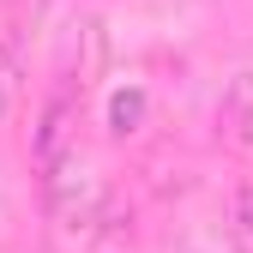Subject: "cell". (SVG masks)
<instances>
[{
  "mask_svg": "<svg viewBox=\"0 0 253 253\" xmlns=\"http://www.w3.org/2000/svg\"><path fill=\"white\" fill-rule=\"evenodd\" d=\"M42 205L60 229H79V223H97L103 217V181L90 175V163L73 151H60L54 163H42Z\"/></svg>",
  "mask_w": 253,
  "mask_h": 253,
  "instance_id": "1",
  "label": "cell"
},
{
  "mask_svg": "<svg viewBox=\"0 0 253 253\" xmlns=\"http://www.w3.org/2000/svg\"><path fill=\"white\" fill-rule=\"evenodd\" d=\"M97 67H103V24L97 18H79L67 30V42H60V79L84 90L90 79H97Z\"/></svg>",
  "mask_w": 253,
  "mask_h": 253,
  "instance_id": "2",
  "label": "cell"
},
{
  "mask_svg": "<svg viewBox=\"0 0 253 253\" xmlns=\"http://www.w3.org/2000/svg\"><path fill=\"white\" fill-rule=\"evenodd\" d=\"M73 121H79V109H73V97H67V90H60V97H48L42 126H37V139H30L37 163H54L60 151H73Z\"/></svg>",
  "mask_w": 253,
  "mask_h": 253,
  "instance_id": "3",
  "label": "cell"
},
{
  "mask_svg": "<svg viewBox=\"0 0 253 253\" xmlns=\"http://www.w3.org/2000/svg\"><path fill=\"white\" fill-rule=\"evenodd\" d=\"M223 133H229V145L253 151V73H235L223 90Z\"/></svg>",
  "mask_w": 253,
  "mask_h": 253,
  "instance_id": "4",
  "label": "cell"
},
{
  "mask_svg": "<svg viewBox=\"0 0 253 253\" xmlns=\"http://www.w3.org/2000/svg\"><path fill=\"white\" fill-rule=\"evenodd\" d=\"M12 103H18V60H12L6 42H0V121L12 115Z\"/></svg>",
  "mask_w": 253,
  "mask_h": 253,
  "instance_id": "5",
  "label": "cell"
},
{
  "mask_svg": "<svg viewBox=\"0 0 253 253\" xmlns=\"http://www.w3.org/2000/svg\"><path fill=\"white\" fill-rule=\"evenodd\" d=\"M145 115V97L133 90V97H115V109H109V121H115V133H133V121Z\"/></svg>",
  "mask_w": 253,
  "mask_h": 253,
  "instance_id": "6",
  "label": "cell"
},
{
  "mask_svg": "<svg viewBox=\"0 0 253 253\" xmlns=\"http://www.w3.org/2000/svg\"><path fill=\"white\" fill-rule=\"evenodd\" d=\"M181 253H235V247H229L223 235H193V241H187Z\"/></svg>",
  "mask_w": 253,
  "mask_h": 253,
  "instance_id": "7",
  "label": "cell"
},
{
  "mask_svg": "<svg viewBox=\"0 0 253 253\" xmlns=\"http://www.w3.org/2000/svg\"><path fill=\"white\" fill-rule=\"evenodd\" d=\"M235 223H241V229L253 235V181H247L241 193H235Z\"/></svg>",
  "mask_w": 253,
  "mask_h": 253,
  "instance_id": "8",
  "label": "cell"
}]
</instances>
